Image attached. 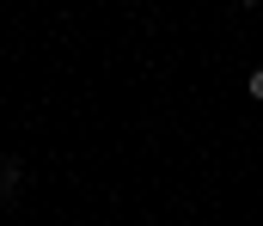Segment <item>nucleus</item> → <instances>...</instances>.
<instances>
[{
	"instance_id": "nucleus-1",
	"label": "nucleus",
	"mask_w": 263,
	"mask_h": 226,
	"mask_svg": "<svg viewBox=\"0 0 263 226\" xmlns=\"http://www.w3.org/2000/svg\"><path fill=\"white\" fill-rule=\"evenodd\" d=\"M251 98H263V68H257V74H251Z\"/></svg>"
},
{
	"instance_id": "nucleus-2",
	"label": "nucleus",
	"mask_w": 263,
	"mask_h": 226,
	"mask_svg": "<svg viewBox=\"0 0 263 226\" xmlns=\"http://www.w3.org/2000/svg\"><path fill=\"white\" fill-rule=\"evenodd\" d=\"M239 6H257V0H239Z\"/></svg>"
}]
</instances>
